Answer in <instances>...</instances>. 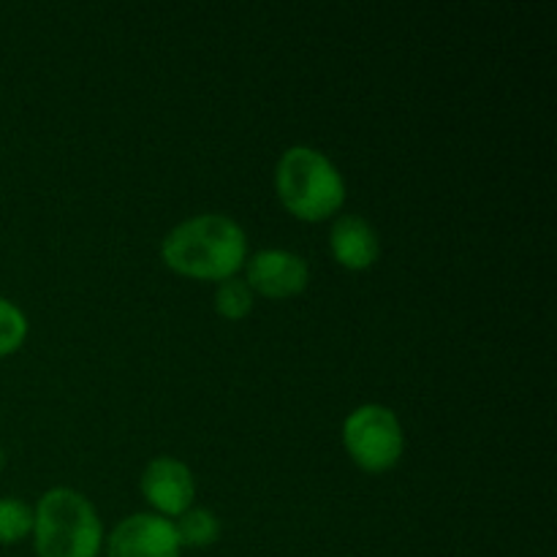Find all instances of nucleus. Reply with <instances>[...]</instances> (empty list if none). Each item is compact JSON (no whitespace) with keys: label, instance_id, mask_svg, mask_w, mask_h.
I'll return each mask as SVG.
<instances>
[{"label":"nucleus","instance_id":"1","mask_svg":"<svg viewBox=\"0 0 557 557\" xmlns=\"http://www.w3.org/2000/svg\"><path fill=\"white\" fill-rule=\"evenodd\" d=\"M161 259L177 275L228 281L248 259V239L237 221L210 212L174 226L161 243Z\"/></svg>","mask_w":557,"mask_h":557},{"label":"nucleus","instance_id":"2","mask_svg":"<svg viewBox=\"0 0 557 557\" xmlns=\"http://www.w3.org/2000/svg\"><path fill=\"white\" fill-rule=\"evenodd\" d=\"M275 188L283 207L299 221H324L346 201V183L335 163L313 147H288L275 169Z\"/></svg>","mask_w":557,"mask_h":557},{"label":"nucleus","instance_id":"3","mask_svg":"<svg viewBox=\"0 0 557 557\" xmlns=\"http://www.w3.org/2000/svg\"><path fill=\"white\" fill-rule=\"evenodd\" d=\"M33 536L38 557H98L103 528L85 495L54 487L33 511Z\"/></svg>","mask_w":557,"mask_h":557},{"label":"nucleus","instance_id":"4","mask_svg":"<svg viewBox=\"0 0 557 557\" xmlns=\"http://www.w3.org/2000/svg\"><path fill=\"white\" fill-rule=\"evenodd\" d=\"M343 444L362 471L381 473L400 462L406 438L395 413L370 403L348 413L343 424Z\"/></svg>","mask_w":557,"mask_h":557},{"label":"nucleus","instance_id":"5","mask_svg":"<svg viewBox=\"0 0 557 557\" xmlns=\"http://www.w3.org/2000/svg\"><path fill=\"white\" fill-rule=\"evenodd\" d=\"M174 522L161 515H131L107 542V557H180Z\"/></svg>","mask_w":557,"mask_h":557},{"label":"nucleus","instance_id":"6","mask_svg":"<svg viewBox=\"0 0 557 557\" xmlns=\"http://www.w3.org/2000/svg\"><path fill=\"white\" fill-rule=\"evenodd\" d=\"M245 267H248L245 283L250 286V292H259L270 299L297 297L308 288L310 281L308 261L292 250H259Z\"/></svg>","mask_w":557,"mask_h":557},{"label":"nucleus","instance_id":"7","mask_svg":"<svg viewBox=\"0 0 557 557\" xmlns=\"http://www.w3.org/2000/svg\"><path fill=\"white\" fill-rule=\"evenodd\" d=\"M141 495L161 517H180L190 509L196 495L194 473L174 457H156L141 473Z\"/></svg>","mask_w":557,"mask_h":557},{"label":"nucleus","instance_id":"8","mask_svg":"<svg viewBox=\"0 0 557 557\" xmlns=\"http://www.w3.org/2000/svg\"><path fill=\"white\" fill-rule=\"evenodd\" d=\"M330 248L346 270H370L379 261L381 243L375 228L362 215H343L332 223Z\"/></svg>","mask_w":557,"mask_h":557},{"label":"nucleus","instance_id":"9","mask_svg":"<svg viewBox=\"0 0 557 557\" xmlns=\"http://www.w3.org/2000/svg\"><path fill=\"white\" fill-rule=\"evenodd\" d=\"M174 531H177L180 547L205 549L221 536V520L210 509H188L185 515H180Z\"/></svg>","mask_w":557,"mask_h":557},{"label":"nucleus","instance_id":"10","mask_svg":"<svg viewBox=\"0 0 557 557\" xmlns=\"http://www.w3.org/2000/svg\"><path fill=\"white\" fill-rule=\"evenodd\" d=\"M215 310L228 321H239L253 310V292L245 281L239 277H228L221 281L215 292Z\"/></svg>","mask_w":557,"mask_h":557},{"label":"nucleus","instance_id":"11","mask_svg":"<svg viewBox=\"0 0 557 557\" xmlns=\"http://www.w3.org/2000/svg\"><path fill=\"white\" fill-rule=\"evenodd\" d=\"M33 531V509L16 498H0V544H14Z\"/></svg>","mask_w":557,"mask_h":557},{"label":"nucleus","instance_id":"12","mask_svg":"<svg viewBox=\"0 0 557 557\" xmlns=\"http://www.w3.org/2000/svg\"><path fill=\"white\" fill-rule=\"evenodd\" d=\"M27 319L14 302L0 297V357H9L25 343Z\"/></svg>","mask_w":557,"mask_h":557},{"label":"nucleus","instance_id":"13","mask_svg":"<svg viewBox=\"0 0 557 557\" xmlns=\"http://www.w3.org/2000/svg\"><path fill=\"white\" fill-rule=\"evenodd\" d=\"M3 466H5V455H3V449H0V471H3Z\"/></svg>","mask_w":557,"mask_h":557}]
</instances>
